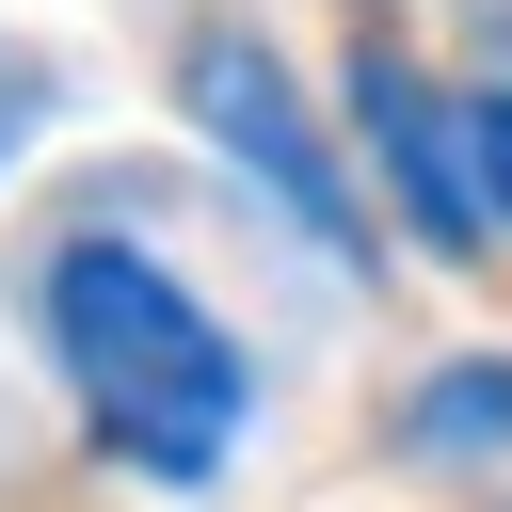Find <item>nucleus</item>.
I'll return each instance as SVG.
<instances>
[{"label": "nucleus", "instance_id": "nucleus-4", "mask_svg": "<svg viewBox=\"0 0 512 512\" xmlns=\"http://www.w3.org/2000/svg\"><path fill=\"white\" fill-rule=\"evenodd\" d=\"M416 448H512V352H448L416 400Z\"/></svg>", "mask_w": 512, "mask_h": 512}, {"label": "nucleus", "instance_id": "nucleus-5", "mask_svg": "<svg viewBox=\"0 0 512 512\" xmlns=\"http://www.w3.org/2000/svg\"><path fill=\"white\" fill-rule=\"evenodd\" d=\"M464 176H480V224L512 240V80H480V96H464Z\"/></svg>", "mask_w": 512, "mask_h": 512}, {"label": "nucleus", "instance_id": "nucleus-6", "mask_svg": "<svg viewBox=\"0 0 512 512\" xmlns=\"http://www.w3.org/2000/svg\"><path fill=\"white\" fill-rule=\"evenodd\" d=\"M32 112H48V80H32L16 48H0V176H16V144H32Z\"/></svg>", "mask_w": 512, "mask_h": 512}, {"label": "nucleus", "instance_id": "nucleus-3", "mask_svg": "<svg viewBox=\"0 0 512 512\" xmlns=\"http://www.w3.org/2000/svg\"><path fill=\"white\" fill-rule=\"evenodd\" d=\"M352 128H368V160H384V192H400V224L448 256V272H480L496 256V224H480V176H464V96L416 64V48H352Z\"/></svg>", "mask_w": 512, "mask_h": 512}, {"label": "nucleus", "instance_id": "nucleus-1", "mask_svg": "<svg viewBox=\"0 0 512 512\" xmlns=\"http://www.w3.org/2000/svg\"><path fill=\"white\" fill-rule=\"evenodd\" d=\"M32 320H48V352H64V384H80V416H96L112 464H144V480H208V464L256 432V352L176 288V256L80 224V240H48Z\"/></svg>", "mask_w": 512, "mask_h": 512}, {"label": "nucleus", "instance_id": "nucleus-2", "mask_svg": "<svg viewBox=\"0 0 512 512\" xmlns=\"http://www.w3.org/2000/svg\"><path fill=\"white\" fill-rule=\"evenodd\" d=\"M176 112L208 128V160H224L320 272H368V256H384V224H368V192H352V144L304 112V80H288L272 32H224V16H208V32L176 48Z\"/></svg>", "mask_w": 512, "mask_h": 512}]
</instances>
